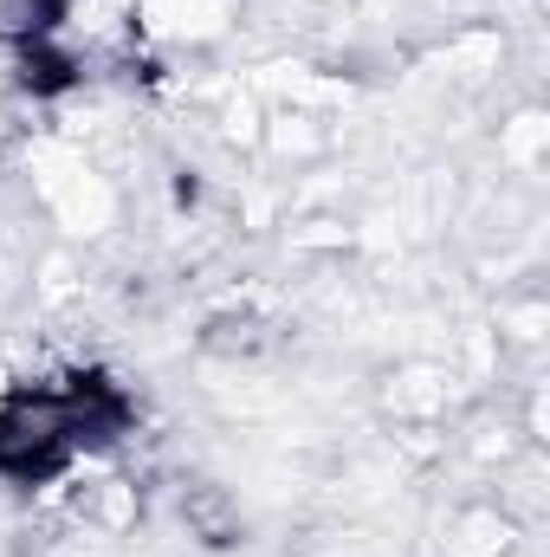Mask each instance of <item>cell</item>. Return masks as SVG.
Here are the masks:
<instances>
[{
    "instance_id": "9",
    "label": "cell",
    "mask_w": 550,
    "mask_h": 557,
    "mask_svg": "<svg viewBox=\"0 0 550 557\" xmlns=\"http://www.w3.org/2000/svg\"><path fill=\"white\" fill-rule=\"evenodd\" d=\"M13 383H20V376H13V363H7V357H0V403H7V396H13Z\"/></svg>"
},
{
    "instance_id": "2",
    "label": "cell",
    "mask_w": 550,
    "mask_h": 557,
    "mask_svg": "<svg viewBox=\"0 0 550 557\" xmlns=\"http://www.w3.org/2000/svg\"><path fill=\"white\" fill-rule=\"evenodd\" d=\"M453 396H460V370L434 363V357H409V363H396L376 383V403H383V416L396 428H440Z\"/></svg>"
},
{
    "instance_id": "6",
    "label": "cell",
    "mask_w": 550,
    "mask_h": 557,
    "mask_svg": "<svg viewBox=\"0 0 550 557\" xmlns=\"http://www.w3.org/2000/svg\"><path fill=\"white\" fill-rule=\"evenodd\" d=\"M273 344H278V324L253 305H227V311H214L201 324V350L221 357V363H260Z\"/></svg>"
},
{
    "instance_id": "8",
    "label": "cell",
    "mask_w": 550,
    "mask_h": 557,
    "mask_svg": "<svg viewBox=\"0 0 550 557\" xmlns=\"http://www.w3.org/2000/svg\"><path fill=\"white\" fill-rule=\"evenodd\" d=\"M550 156V117L538 111V104H525V111H512L505 124H499V162L512 169V175H538Z\"/></svg>"
},
{
    "instance_id": "3",
    "label": "cell",
    "mask_w": 550,
    "mask_h": 557,
    "mask_svg": "<svg viewBox=\"0 0 550 557\" xmlns=\"http://www.w3.org/2000/svg\"><path fill=\"white\" fill-rule=\"evenodd\" d=\"M65 519L117 545V539H130V532H137L142 486L130 480V473H91V480H78V486L65 493Z\"/></svg>"
},
{
    "instance_id": "1",
    "label": "cell",
    "mask_w": 550,
    "mask_h": 557,
    "mask_svg": "<svg viewBox=\"0 0 550 557\" xmlns=\"http://www.w3.org/2000/svg\"><path fill=\"white\" fill-rule=\"evenodd\" d=\"M247 0H137V39L168 52H208L240 26Z\"/></svg>"
},
{
    "instance_id": "4",
    "label": "cell",
    "mask_w": 550,
    "mask_h": 557,
    "mask_svg": "<svg viewBox=\"0 0 550 557\" xmlns=\"http://www.w3.org/2000/svg\"><path fill=\"white\" fill-rule=\"evenodd\" d=\"M182 525H188V539H195V545H208V552H234V545H240V532H247L240 493H227V486H214V480L182 486Z\"/></svg>"
},
{
    "instance_id": "5",
    "label": "cell",
    "mask_w": 550,
    "mask_h": 557,
    "mask_svg": "<svg viewBox=\"0 0 550 557\" xmlns=\"http://www.w3.org/2000/svg\"><path fill=\"white\" fill-rule=\"evenodd\" d=\"M518 525L492 506V499H466L453 519H447V539H440V557H512L518 552Z\"/></svg>"
},
{
    "instance_id": "10",
    "label": "cell",
    "mask_w": 550,
    "mask_h": 557,
    "mask_svg": "<svg viewBox=\"0 0 550 557\" xmlns=\"http://www.w3.org/2000/svg\"><path fill=\"white\" fill-rule=\"evenodd\" d=\"M0 111H7V78H0Z\"/></svg>"
},
{
    "instance_id": "7",
    "label": "cell",
    "mask_w": 550,
    "mask_h": 557,
    "mask_svg": "<svg viewBox=\"0 0 550 557\" xmlns=\"http://www.w3.org/2000/svg\"><path fill=\"white\" fill-rule=\"evenodd\" d=\"M550 331V298L538 285H518V292H499V311H492V337L499 350H538Z\"/></svg>"
}]
</instances>
